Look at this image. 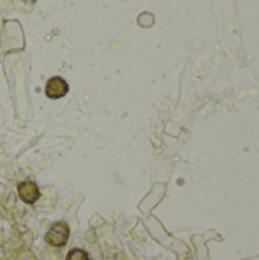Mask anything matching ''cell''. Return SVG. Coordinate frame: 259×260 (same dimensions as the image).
Wrapping results in <instances>:
<instances>
[{
  "mask_svg": "<svg viewBox=\"0 0 259 260\" xmlns=\"http://www.w3.org/2000/svg\"><path fill=\"white\" fill-rule=\"evenodd\" d=\"M69 236H70V229L66 222L63 221H58V222H53L50 225V229L47 230L46 236H44V241L50 245V247H55V248H60V247H64L69 241Z\"/></svg>",
  "mask_w": 259,
  "mask_h": 260,
  "instance_id": "cell-1",
  "label": "cell"
},
{
  "mask_svg": "<svg viewBox=\"0 0 259 260\" xmlns=\"http://www.w3.org/2000/svg\"><path fill=\"white\" fill-rule=\"evenodd\" d=\"M46 96L49 98V99H60V98H63V96H66L67 94V91H69V84L63 79V78H60V76H53V78H50L47 82H46Z\"/></svg>",
  "mask_w": 259,
  "mask_h": 260,
  "instance_id": "cell-2",
  "label": "cell"
},
{
  "mask_svg": "<svg viewBox=\"0 0 259 260\" xmlns=\"http://www.w3.org/2000/svg\"><path fill=\"white\" fill-rule=\"evenodd\" d=\"M17 192H18V197L21 198V201L26 204H35L40 198V189H38L37 183H34V181L20 183L17 187Z\"/></svg>",
  "mask_w": 259,
  "mask_h": 260,
  "instance_id": "cell-3",
  "label": "cell"
},
{
  "mask_svg": "<svg viewBox=\"0 0 259 260\" xmlns=\"http://www.w3.org/2000/svg\"><path fill=\"white\" fill-rule=\"evenodd\" d=\"M66 260H89V254L81 248H73L66 256Z\"/></svg>",
  "mask_w": 259,
  "mask_h": 260,
  "instance_id": "cell-4",
  "label": "cell"
}]
</instances>
